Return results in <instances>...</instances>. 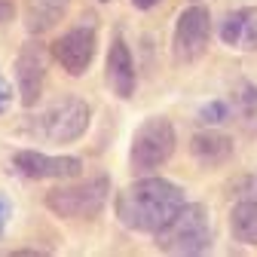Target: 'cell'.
Listing matches in <instances>:
<instances>
[{
	"label": "cell",
	"mask_w": 257,
	"mask_h": 257,
	"mask_svg": "<svg viewBox=\"0 0 257 257\" xmlns=\"http://www.w3.org/2000/svg\"><path fill=\"white\" fill-rule=\"evenodd\" d=\"M184 190L166 178H141L116 196V217L125 230L156 233L184 208Z\"/></svg>",
	"instance_id": "1"
},
{
	"label": "cell",
	"mask_w": 257,
	"mask_h": 257,
	"mask_svg": "<svg viewBox=\"0 0 257 257\" xmlns=\"http://www.w3.org/2000/svg\"><path fill=\"white\" fill-rule=\"evenodd\" d=\"M153 242H156L159 251L184 254V257L208 251V245H211V220H208L205 205L184 202V208L166 223V227L153 233Z\"/></svg>",
	"instance_id": "2"
},
{
	"label": "cell",
	"mask_w": 257,
	"mask_h": 257,
	"mask_svg": "<svg viewBox=\"0 0 257 257\" xmlns=\"http://www.w3.org/2000/svg\"><path fill=\"white\" fill-rule=\"evenodd\" d=\"M175 144H178L175 125L166 116H150L135 128L128 163H132V169L138 175H150V172H156L159 166H166L172 159Z\"/></svg>",
	"instance_id": "3"
},
{
	"label": "cell",
	"mask_w": 257,
	"mask_h": 257,
	"mask_svg": "<svg viewBox=\"0 0 257 257\" xmlns=\"http://www.w3.org/2000/svg\"><path fill=\"white\" fill-rule=\"evenodd\" d=\"M110 199V181L107 178H92L83 184H68L55 187L46 193V208L58 217H98Z\"/></svg>",
	"instance_id": "4"
},
{
	"label": "cell",
	"mask_w": 257,
	"mask_h": 257,
	"mask_svg": "<svg viewBox=\"0 0 257 257\" xmlns=\"http://www.w3.org/2000/svg\"><path fill=\"white\" fill-rule=\"evenodd\" d=\"M211 40V13L205 7H187L175 22L172 37V58L175 64H193L199 61Z\"/></svg>",
	"instance_id": "5"
},
{
	"label": "cell",
	"mask_w": 257,
	"mask_h": 257,
	"mask_svg": "<svg viewBox=\"0 0 257 257\" xmlns=\"http://www.w3.org/2000/svg\"><path fill=\"white\" fill-rule=\"evenodd\" d=\"M89 116H92V107L83 98H77V95L61 98L58 104H52L43 113V135L55 144H71L86 135Z\"/></svg>",
	"instance_id": "6"
},
{
	"label": "cell",
	"mask_w": 257,
	"mask_h": 257,
	"mask_svg": "<svg viewBox=\"0 0 257 257\" xmlns=\"http://www.w3.org/2000/svg\"><path fill=\"white\" fill-rule=\"evenodd\" d=\"M95 46H98L95 25H77L52 43V55L71 77H83L95 58Z\"/></svg>",
	"instance_id": "7"
},
{
	"label": "cell",
	"mask_w": 257,
	"mask_h": 257,
	"mask_svg": "<svg viewBox=\"0 0 257 257\" xmlns=\"http://www.w3.org/2000/svg\"><path fill=\"white\" fill-rule=\"evenodd\" d=\"M13 166L19 175L31 181H68L83 172L80 156H49L40 150H19L13 156Z\"/></svg>",
	"instance_id": "8"
},
{
	"label": "cell",
	"mask_w": 257,
	"mask_h": 257,
	"mask_svg": "<svg viewBox=\"0 0 257 257\" xmlns=\"http://www.w3.org/2000/svg\"><path fill=\"white\" fill-rule=\"evenodd\" d=\"M46 83V49L37 40H28L16 58V86L25 107H34Z\"/></svg>",
	"instance_id": "9"
},
{
	"label": "cell",
	"mask_w": 257,
	"mask_h": 257,
	"mask_svg": "<svg viewBox=\"0 0 257 257\" xmlns=\"http://www.w3.org/2000/svg\"><path fill=\"white\" fill-rule=\"evenodd\" d=\"M220 40L236 52H257V7H242L220 25Z\"/></svg>",
	"instance_id": "10"
},
{
	"label": "cell",
	"mask_w": 257,
	"mask_h": 257,
	"mask_svg": "<svg viewBox=\"0 0 257 257\" xmlns=\"http://www.w3.org/2000/svg\"><path fill=\"white\" fill-rule=\"evenodd\" d=\"M107 83L110 89L119 95V98H132V92H135V61H132V52H128L125 40L116 37L110 43V52H107Z\"/></svg>",
	"instance_id": "11"
},
{
	"label": "cell",
	"mask_w": 257,
	"mask_h": 257,
	"mask_svg": "<svg viewBox=\"0 0 257 257\" xmlns=\"http://www.w3.org/2000/svg\"><path fill=\"white\" fill-rule=\"evenodd\" d=\"M190 153L205 169L223 166L233 156V138L220 135V132H196V135L190 138Z\"/></svg>",
	"instance_id": "12"
},
{
	"label": "cell",
	"mask_w": 257,
	"mask_h": 257,
	"mask_svg": "<svg viewBox=\"0 0 257 257\" xmlns=\"http://www.w3.org/2000/svg\"><path fill=\"white\" fill-rule=\"evenodd\" d=\"M71 0H25V25L31 34H43V31L55 28L64 13H68Z\"/></svg>",
	"instance_id": "13"
},
{
	"label": "cell",
	"mask_w": 257,
	"mask_h": 257,
	"mask_svg": "<svg viewBox=\"0 0 257 257\" xmlns=\"http://www.w3.org/2000/svg\"><path fill=\"white\" fill-rule=\"evenodd\" d=\"M230 95H233L230 107H233V116L239 119V125L248 135H257V86L248 80H239Z\"/></svg>",
	"instance_id": "14"
},
{
	"label": "cell",
	"mask_w": 257,
	"mask_h": 257,
	"mask_svg": "<svg viewBox=\"0 0 257 257\" xmlns=\"http://www.w3.org/2000/svg\"><path fill=\"white\" fill-rule=\"evenodd\" d=\"M230 233L242 245H257V202L239 199L230 211Z\"/></svg>",
	"instance_id": "15"
},
{
	"label": "cell",
	"mask_w": 257,
	"mask_h": 257,
	"mask_svg": "<svg viewBox=\"0 0 257 257\" xmlns=\"http://www.w3.org/2000/svg\"><path fill=\"white\" fill-rule=\"evenodd\" d=\"M230 113H233V107H230L227 101H208V104L199 110V122H205V125H220V122L230 119Z\"/></svg>",
	"instance_id": "16"
},
{
	"label": "cell",
	"mask_w": 257,
	"mask_h": 257,
	"mask_svg": "<svg viewBox=\"0 0 257 257\" xmlns=\"http://www.w3.org/2000/svg\"><path fill=\"white\" fill-rule=\"evenodd\" d=\"M233 190H236V199H251V202H257V175H248V178L236 181Z\"/></svg>",
	"instance_id": "17"
},
{
	"label": "cell",
	"mask_w": 257,
	"mask_h": 257,
	"mask_svg": "<svg viewBox=\"0 0 257 257\" xmlns=\"http://www.w3.org/2000/svg\"><path fill=\"white\" fill-rule=\"evenodd\" d=\"M10 104H13V83L0 74V113H7Z\"/></svg>",
	"instance_id": "18"
},
{
	"label": "cell",
	"mask_w": 257,
	"mask_h": 257,
	"mask_svg": "<svg viewBox=\"0 0 257 257\" xmlns=\"http://www.w3.org/2000/svg\"><path fill=\"white\" fill-rule=\"evenodd\" d=\"M13 16H16V7H13V0H0V25H7Z\"/></svg>",
	"instance_id": "19"
},
{
	"label": "cell",
	"mask_w": 257,
	"mask_h": 257,
	"mask_svg": "<svg viewBox=\"0 0 257 257\" xmlns=\"http://www.w3.org/2000/svg\"><path fill=\"white\" fill-rule=\"evenodd\" d=\"M7 217H10V202L0 196V233H4V227H7Z\"/></svg>",
	"instance_id": "20"
},
{
	"label": "cell",
	"mask_w": 257,
	"mask_h": 257,
	"mask_svg": "<svg viewBox=\"0 0 257 257\" xmlns=\"http://www.w3.org/2000/svg\"><path fill=\"white\" fill-rule=\"evenodd\" d=\"M156 4H159V0H132V7H135V10H153Z\"/></svg>",
	"instance_id": "21"
}]
</instances>
